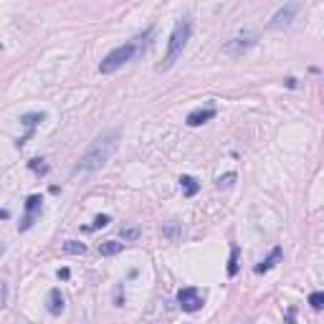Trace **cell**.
I'll return each mask as SVG.
<instances>
[{
	"mask_svg": "<svg viewBox=\"0 0 324 324\" xmlns=\"http://www.w3.org/2000/svg\"><path fill=\"white\" fill-rule=\"evenodd\" d=\"M152 36V28L144 33V38H135V41H127V43H122V46H116V48H112L104 58H101V64H99V73H114L116 69H122L127 61H132L139 51H142V41H147Z\"/></svg>",
	"mask_w": 324,
	"mask_h": 324,
	"instance_id": "2",
	"label": "cell"
},
{
	"mask_svg": "<svg viewBox=\"0 0 324 324\" xmlns=\"http://www.w3.org/2000/svg\"><path fill=\"white\" fill-rule=\"evenodd\" d=\"M116 142H119V132H104V135H99L89 147H86V152L79 157L76 162V172H92V170H99L101 165H107L109 157L114 155L116 150Z\"/></svg>",
	"mask_w": 324,
	"mask_h": 324,
	"instance_id": "1",
	"label": "cell"
},
{
	"mask_svg": "<svg viewBox=\"0 0 324 324\" xmlns=\"http://www.w3.org/2000/svg\"><path fill=\"white\" fill-rule=\"evenodd\" d=\"M297 10H299V3H286L284 8H278L274 13V18L269 23V28H274V31H281V28H289L294 16H297Z\"/></svg>",
	"mask_w": 324,
	"mask_h": 324,
	"instance_id": "5",
	"label": "cell"
},
{
	"mask_svg": "<svg viewBox=\"0 0 324 324\" xmlns=\"http://www.w3.org/2000/svg\"><path fill=\"white\" fill-rule=\"evenodd\" d=\"M41 208H43V198L41 195H31L25 200V215H23V220H21V231H28L33 226V220H36V215L41 213Z\"/></svg>",
	"mask_w": 324,
	"mask_h": 324,
	"instance_id": "7",
	"label": "cell"
},
{
	"mask_svg": "<svg viewBox=\"0 0 324 324\" xmlns=\"http://www.w3.org/2000/svg\"><path fill=\"white\" fill-rule=\"evenodd\" d=\"M112 223V215H96L94 218V223L89 226V228H86V231H96V228H107Z\"/></svg>",
	"mask_w": 324,
	"mask_h": 324,
	"instance_id": "18",
	"label": "cell"
},
{
	"mask_svg": "<svg viewBox=\"0 0 324 324\" xmlns=\"http://www.w3.org/2000/svg\"><path fill=\"white\" fill-rule=\"evenodd\" d=\"M31 170H33V172H46V165H43V160H31Z\"/></svg>",
	"mask_w": 324,
	"mask_h": 324,
	"instance_id": "20",
	"label": "cell"
},
{
	"mask_svg": "<svg viewBox=\"0 0 324 324\" xmlns=\"http://www.w3.org/2000/svg\"><path fill=\"white\" fill-rule=\"evenodd\" d=\"M306 301H309V306H312V309H317V312H319V309H324V291H312Z\"/></svg>",
	"mask_w": 324,
	"mask_h": 324,
	"instance_id": "17",
	"label": "cell"
},
{
	"mask_svg": "<svg viewBox=\"0 0 324 324\" xmlns=\"http://www.w3.org/2000/svg\"><path fill=\"white\" fill-rule=\"evenodd\" d=\"M48 312L53 314V317H58L64 312V294H61V289H51L48 291Z\"/></svg>",
	"mask_w": 324,
	"mask_h": 324,
	"instance_id": "10",
	"label": "cell"
},
{
	"mask_svg": "<svg viewBox=\"0 0 324 324\" xmlns=\"http://www.w3.org/2000/svg\"><path fill=\"white\" fill-rule=\"evenodd\" d=\"M238 256H241V248L238 246H231V258H228V276L238 274Z\"/></svg>",
	"mask_w": 324,
	"mask_h": 324,
	"instance_id": "14",
	"label": "cell"
},
{
	"mask_svg": "<svg viewBox=\"0 0 324 324\" xmlns=\"http://www.w3.org/2000/svg\"><path fill=\"white\" fill-rule=\"evenodd\" d=\"M213 116H215V109H213V107H205V109L200 107V109H193V112L187 114V124H190V127H200V124H205V122H210Z\"/></svg>",
	"mask_w": 324,
	"mask_h": 324,
	"instance_id": "9",
	"label": "cell"
},
{
	"mask_svg": "<svg viewBox=\"0 0 324 324\" xmlns=\"http://www.w3.org/2000/svg\"><path fill=\"white\" fill-rule=\"evenodd\" d=\"M122 246L124 243H116V241H104V243H99V254L101 256H116L122 251Z\"/></svg>",
	"mask_w": 324,
	"mask_h": 324,
	"instance_id": "13",
	"label": "cell"
},
{
	"mask_svg": "<svg viewBox=\"0 0 324 324\" xmlns=\"http://www.w3.org/2000/svg\"><path fill=\"white\" fill-rule=\"evenodd\" d=\"M180 187H183V193H185L187 198L198 195V190H200L198 180H195V178H190V175H183V178H180Z\"/></svg>",
	"mask_w": 324,
	"mask_h": 324,
	"instance_id": "11",
	"label": "cell"
},
{
	"mask_svg": "<svg viewBox=\"0 0 324 324\" xmlns=\"http://www.w3.org/2000/svg\"><path fill=\"white\" fill-rule=\"evenodd\" d=\"M69 276H71L69 269H61V271H58V278H69Z\"/></svg>",
	"mask_w": 324,
	"mask_h": 324,
	"instance_id": "22",
	"label": "cell"
},
{
	"mask_svg": "<svg viewBox=\"0 0 324 324\" xmlns=\"http://www.w3.org/2000/svg\"><path fill=\"white\" fill-rule=\"evenodd\" d=\"M235 180V172H228V175H220V178H218V185L220 187H223V185H231Z\"/></svg>",
	"mask_w": 324,
	"mask_h": 324,
	"instance_id": "19",
	"label": "cell"
},
{
	"mask_svg": "<svg viewBox=\"0 0 324 324\" xmlns=\"http://www.w3.org/2000/svg\"><path fill=\"white\" fill-rule=\"evenodd\" d=\"M64 251L66 254H73V256H81V254H86V246L81 241H66L64 243Z\"/></svg>",
	"mask_w": 324,
	"mask_h": 324,
	"instance_id": "16",
	"label": "cell"
},
{
	"mask_svg": "<svg viewBox=\"0 0 324 324\" xmlns=\"http://www.w3.org/2000/svg\"><path fill=\"white\" fill-rule=\"evenodd\" d=\"M190 31H193V23H190V18H180V21H175V28H172V33H170V41H167V53L165 58H162V64L157 66V71H167L175 66V61L183 56V48H185V43L190 38Z\"/></svg>",
	"mask_w": 324,
	"mask_h": 324,
	"instance_id": "3",
	"label": "cell"
},
{
	"mask_svg": "<svg viewBox=\"0 0 324 324\" xmlns=\"http://www.w3.org/2000/svg\"><path fill=\"white\" fill-rule=\"evenodd\" d=\"M254 43H256V36L246 31V33H241V36L231 38V41L226 43V46H223V51H226V53H231V56H241L246 48H251Z\"/></svg>",
	"mask_w": 324,
	"mask_h": 324,
	"instance_id": "6",
	"label": "cell"
},
{
	"mask_svg": "<svg viewBox=\"0 0 324 324\" xmlns=\"http://www.w3.org/2000/svg\"><path fill=\"white\" fill-rule=\"evenodd\" d=\"M0 289H3V299H0V304H5L8 301V284L3 281V284H0Z\"/></svg>",
	"mask_w": 324,
	"mask_h": 324,
	"instance_id": "21",
	"label": "cell"
},
{
	"mask_svg": "<svg viewBox=\"0 0 324 324\" xmlns=\"http://www.w3.org/2000/svg\"><path fill=\"white\" fill-rule=\"evenodd\" d=\"M281 256H284V248H281V246H274V248H271V254H269L266 258H263L254 271H256V274H266V271H271V269L276 266V263L281 261Z\"/></svg>",
	"mask_w": 324,
	"mask_h": 324,
	"instance_id": "8",
	"label": "cell"
},
{
	"mask_svg": "<svg viewBox=\"0 0 324 324\" xmlns=\"http://www.w3.org/2000/svg\"><path fill=\"white\" fill-rule=\"evenodd\" d=\"M119 235H122V241H137L139 235H142V228L139 226H124L119 231Z\"/></svg>",
	"mask_w": 324,
	"mask_h": 324,
	"instance_id": "15",
	"label": "cell"
},
{
	"mask_svg": "<svg viewBox=\"0 0 324 324\" xmlns=\"http://www.w3.org/2000/svg\"><path fill=\"white\" fill-rule=\"evenodd\" d=\"M178 304L183 306V312H198L203 306V291L195 286H185L178 291Z\"/></svg>",
	"mask_w": 324,
	"mask_h": 324,
	"instance_id": "4",
	"label": "cell"
},
{
	"mask_svg": "<svg viewBox=\"0 0 324 324\" xmlns=\"http://www.w3.org/2000/svg\"><path fill=\"white\" fill-rule=\"evenodd\" d=\"M43 119H46V114H43V112H36V114H23V116H21V124H25V127H28V137L33 135V127H36L38 122H43Z\"/></svg>",
	"mask_w": 324,
	"mask_h": 324,
	"instance_id": "12",
	"label": "cell"
}]
</instances>
